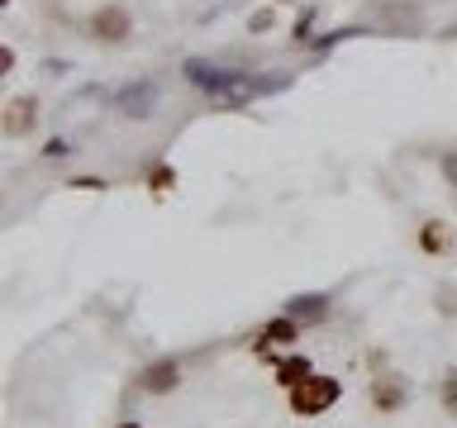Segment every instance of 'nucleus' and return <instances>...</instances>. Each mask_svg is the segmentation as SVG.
<instances>
[{
    "mask_svg": "<svg viewBox=\"0 0 457 428\" xmlns=\"http://www.w3.org/2000/svg\"><path fill=\"white\" fill-rule=\"evenodd\" d=\"M0 5H10V0H0Z\"/></svg>",
    "mask_w": 457,
    "mask_h": 428,
    "instance_id": "4be33fe9",
    "label": "nucleus"
},
{
    "mask_svg": "<svg viewBox=\"0 0 457 428\" xmlns=\"http://www.w3.org/2000/svg\"><path fill=\"white\" fill-rule=\"evenodd\" d=\"M314 20H320V0H314V5H305V10L295 14L291 43H300V48H310V38H314Z\"/></svg>",
    "mask_w": 457,
    "mask_h": 428,
    "instance_id": "f8f14e48",
    "label": "nucleus"
},
{
    "mask_svg": "<svg viewBox=\"0 0 457 428\" xmlns=\"http://www.w3.org/2000/svg\"><path fill=\"white\" fill-rule=\"evenodd\" d=\"M367 24L377 29V34H391V38H420L428 29L424 10L414 5V0H371Z\"/></svg>",
    "mask_w": 457,
    "mask_h": 428,
    "instance_id": "f257e3e1",
    "label": "nucleus"
},
{
    "mask_svg": "<svg viewBox=\"0 0 457 428\" xmlns=\"http://www.w3.org/2000/svg\"><path fill=\"white\" fill-rule=\"evenodd\" d=\"M71 191H105L100 177H71Z\"/></svg>",
    "mask_w": 457,
    "mask_h": 428,
    "instance_id": "6ab92c4d",
    "label": "nucleus"
},
{
    "mask_svg": "<svg viewBox=\"0 0 457 428\" xmlns=\"http://www.w3.org/2000/svg\"><path fill=\"white\" fill-rule=\"evenodd\" d=\"M438 171H443V181H448V185H453V191H457V148L438 157Z\"/></svg>",
    "mask_w": 457,
    "mask_h": 428,
    "instance_id": "f3484780",
    "label": "nucleus"
},
{
    "mask_svg": "<svg viewBox=\"0 0 457 428\" xmlns=\"http://www.w3.org/2000/svg\"><path fill=\"white\" fill-rule=\"evenodd\" d=\"M338 399H343V381L338 376H320V371H314L310 381H300V385L286 391V409L300 414V419H314V414L334 409Z\"/></svg>",
    "mask_w": 457,
    "mask_h": 428,
    "instance_id": "f03ea898",
    "label": "nucleus"
},
{
    "mask_svg": "<svg viewBox=\"0 0 457 428\" xmlns=\"http://www.w3.org/2000/svg\"><path fill=\"white\" fill-rule=\"evenodd\" d=\"M181 371H186L181 357H153V362L138 371V391L143 395H171L181 385Z\"/></svg>",
    "mask_w": 457,
    "mask_h": 428,
    "instance_id": "0eeeda50",
    "label": "nucleus"
},
{
    "mask_svg": "<svg viewBox=\"0 0 457 428\" xmlns=\"http://www.w3.org/2000/svg\"><path fill=\"white\" fill-rule=\"evenodd\" d=\"M271 371H277V385H281V391H291V385H300V381L314 376V362H310L305 352H286Z\"/></svg>",
    "mask_w": 457,
    "mask_h": 428,
    "instance_id": "1a4fd4ad",
    "label": "nucleus"
},
{
    "mask_svg": "<svg viewBox=\"0 0 457 428\" xmlns=\"http://www.w3.org/2000/svg\"><path fill=\"white\" fill-rule=\"evenodd\" d=\"M34 128H38V95H29V91L10 95L5 110H0V134L10 143H20V138L34 134Z\"/></svg>",
    "mask_w": 457,
    "mask_h": 428,
    "instance_id": "39448f33",
    "label": "nucleus"
},
{
    "mask_svg": "<svg viewBox=\"0 0 457 428\" xmlns=\"http://www.w3.org/2000/svg\"><path fill=\"white\" fill-rule=\"evenodd\" d=\"M420 252H424V257L453 252V228L443 224V219H424V224H420Z\"/></svg>",
    "mask_w": 457,
    "mask_h": 428,
    "instance_id": "9d476101",
    "label": "nucleus"
},
{
    "mask_svg": "<svg viewBox=\"0 0 457 428\" xmlns=\"http://www.w3.org/2000/svg\"><path fill=\"white\" fill-rule=\"evenodd\" d=\"M157 100H162V86L157 81H129L110 95V105H114V114H124V119L138 124V119H153Z\"/></svg>",
    "mask_w": 457,
    "mask_h": 428,
    "instance_id": "20e7f679",
    "label": "nucleus"
},
{
    "mask_svg": "<svg viewBox=\"0 0 457 428\" xmlns=\"http://www.w3.org/2000/svg\"><path fill=\"white\" fill-rule=\"evenodd\" d=\"M257 338L262 342H300V324L291 319V314H281V319H267Z\"/></svg>",
    "mask_w": 457,
    "mask_h": 428,
    "instance_id": "9b49d317",
    "label": "nucleus"
},
{
    "mask_svg": "<svg viewBox=\"0 0 457 428\" xmlns=\"http://www.w3.org/2000/svg\"><path fill=\"white\" fill-rule=\"evenodd\" d=\"M271 24H277V10H271V5H262V10H253V14H248V34H253V38H257V34H267Z\"/></svg>",
    "mask_w": 457,
    "mask_h": 428,
    "instance_id": "dca6fc26",
    "label": "nucleus"
},
{
    "mask_svg": "<svg viewBox=\"0 0 457 428\" xmlns=\"http://www.w3.org/2000/svg\"><path fill=\"white\" fill-rule=\"evenodd\" d=\"M328 309H334V305H328L324 291H300V295H291V300L281 305V314H291L295 324H324Z\"/></svg>",
    "mask_w": 457,
    "mask_h": 428,
    "instance_id": "6e6552de",
    "label": "nucleus"
},
{
    "mask_svg": "<svg viewBox=\"0 0 457 428\" xmlns=\"http://www.w3.org/2000/svg\"><path fill=\"white\" fill-rule=\"evenodd\" d=\"M120 428H143V424H138V419H124V424H120Z\"/></svg>",
    "mask_w": 457,
    "mask_h": 428,
    "instance_id": "412c9836",
    "label": "nucleus"
},
{
    "mask_svg": "<svg viewBox=\"0 0 457 428\" xmlns=\"http://www.w3.org/2000/svg\"><path fill=\"white\" fill-rule=\"evenodd\" d=\"M67 152H71L67 138H48V143H43V157H53V162H57V157H67Z\"/></svg>",
    "mask_w": 457,
    "mask_h": 428,
    "instance_id": "a211bd4d",
    "label": "nucleus"
},
{
    "mask_svg": "<svg viewBox=\"0 0 457 428\" xmlns=\"http://www.w3.org/2000/svg\"><path fill=\"white\" fill-rule=\"evenodd\" d=\"M367 405L377 409V414H400L410 405V385L405 376H395V371H377L367 385Z\"/></svg>",
    "mask_w": 457,
    "mask_h": 428,
    "instance_id": "423d86ee",
    "label": "nucleus"
},
{
    "mask_svg": "<svg viewBox=\"0 0 457 428\" xmlns=\"http://www.w3.org/2000/svg\"><path fill=\"white\" fill-rule=\"evenodd\" d=\"M10 71H14V48L5 43V48H0V77H10Z\"/></svg>",
    "mask_w": 457,
    "mask_h": 428,
    "instance_id": "aec40b11",
    "label": "nucleus"
},
{
    "mask_svg": "<svg viewBox=\"0 0 457 428\" xmlns=\"http://www.w3.org/2000/svg\"><path fill=\"white\" fill-rule=\"evenodd\" d=\"M171 185H177V171H171L167 162H157V167L148 171V191H153V195H167Z\"/></svg>",
    "mask_w": 457,
    "mask_h": 428,
    "instance_id": "2eb2a0df",
    "label": "nucleus"
},
{
    "mask_svg": "<svg viewBox=\"0 0 457 428\" xmlns=\"http://www.w3.org/2000/svg\"><path fill=\"white\" fill-rule=\"evenodd\" d=\"M434 309L443 314V319H457V281H443L434 291Z\"/></svg>",
    "mask_w": 457,
    "mask_h": 428,
    "instance_id": "4468645a",
    "label": "nucleus"
},
{
    "mask_svg": "<svg viewBox=\"0 0 457 428\" xmlns=\"http://www.w3.org/2000/svg\"><path fill=\"white\" fill-rule=\"evenodd\" d=\"M438 405H443V414H448V419H457V366L443 371V381H438Z\"/></svg>",
    "mask_w": 457,
    "mask_h": 428,
    "instance_id": "ddd939ff",
    "label": "nucleus"
},
{
    "mask_svg": "<svg viewBox=\"0 0 457 428\" xmlns=\"http://www.w3.org/2000/svg\"><path fill=\"white\" fill-rule=\"evenodd\" d=\"M86 34H91L100 48H120V43L134 38V14H129V5H120V0H105V5H96L86 14Z\"/></svg>",
    "mask_w": 457,
    "mask_h": 428,
    "instance_id": "7ed1b4c3",
    "label": "nucleus"
}]
</instances>
